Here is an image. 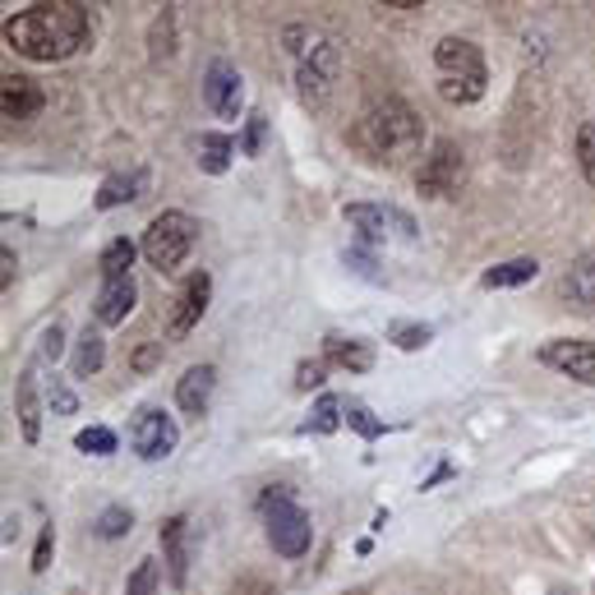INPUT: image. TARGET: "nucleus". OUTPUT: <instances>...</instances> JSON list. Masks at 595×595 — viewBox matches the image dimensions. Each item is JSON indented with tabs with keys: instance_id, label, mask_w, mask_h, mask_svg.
<instances>
[{
	"instance_id": "obj_1",
	"label": "nucleus",
	"mask_w": 595,
	"mask_h": 595,
	"mask_svg": "<svg viewBox=\"0 0 595 595\" xmlns=\"http://www.w3.org/2000/svg\"><path fill=\"white\" fill-rule=\"evenodd\" d=\"M92 38V19L83 6H28L6 19V42L14 56L51 66V60H70Z\"/></svg>"
},
{
	"instance_id": "obj_2",
	"label": "nucleus",
	"mask_w": 595,
	"mask_h": 595,
	"mask_svg": "<svg viewBox=\"0 0 595 595\" xmlns=\"http://www.w3.org/2000/svg\"><path fill=\"white\" fill-rule=\"evenodd\" d=\"M351 143L360 158L369 162H384V167H401L411 162L420 143H425V120L406 107L401 98H384V102H369L356 125H351Z\"/></svg>"
},
{
	"instance_id": "obj_3",
	"label": "nucleus",
	"mask_w": 595,
	"mask_h": 595,
	"mask_svg": "<svg viewBox=\"0 0 595 595\" xmlns=\"http://www.w3.org/2000/svg\"><path fill=\"white\" fill-rule=\"evenodd\" d=\"M434 66H438V98L453 107H472L485 98V56L476 42L466 38H444L434 47Z\"/></svg>"
},
{
	"instance_id": "obj_4",
	"label": "nucleus",
	"mask_w": 595,
	"mask_h": 595,
	"mask_svg": "<svg viewBox=\"0 0 595 595\" xmlns=\"http://www.w3.org/2000/svg\"><path fill=\"white\" fill-rule=\"evenodd\" d=\"M199 245V222L190 212H158L143 231V259L158 268V272H176L185 259H190V249Z\"/></svg>"
},
{
	"instance_id": "obj_5",
	"label": "nucleus",
	"mask_w": 595,
	"mask_h": 595,
	"mask_svg": "<svg viewBox=\"0 0 595 595\" xmlns=\"http://www.w3.org/2000/svg\"><path fill=\"white\" fill-rule=\"evenodd\" d=\"M264 526H268V545L281 554V558H300L315 541V526H309V513L291 498L287 485H272L264 494Z\"/></svg>"
},
{
	"instance_id": "obj_6",
	"label": "nucleus",
	"mask_w": 595,
	"mask_h": 595,
	"mask_svg": "<svg viewBox=\"0 0 595 595\" xmlns=\"http://www.w3.org/2000/svg\"><path fill=\"white\" fill-rule=\"evenodd\" d=\"M462 176H466L462 148L453 139H438L429 148V158L420 162V171H416V190H420V199H448V195H457Z\"/></svg>"
},
{
	"instance_id": "obj_7",
	"label": "nucleus",
	"mask_w": 595,
	"mask_h": 595,
	"mask_svg": "<svg viewBox=\"0 0 595 595\" xmlns=\"http://www.w3.org/2000/svg\"><path fill=\"white\" fill-rule=\"evenodd\" d=\"M337 70H341V51L333 38H324L319 47H309L300 56V70H296V83H300V102L305 107H324L328 92L337 83Z\"/></svg>"
},
{
	"instance_id": "obj_8",
	"label": "nucleus",
	"mask_w": 595,
	"mask_h": 595,
	"mask_svg": "<svg viewBox=\"0 0 595 595\" xmlns=\"http://www.w3.org/2000/svg\"><path fill=\"white\" fill-rule=\"evenodd\" d=\"M176 444H180L176 420L162 411V406H143V411L135 416V425H130V448L143 462H162V457L176 453Z\"/></svg>"
},
{
	"instance_id": "obj_9",
	"label": "nucleus",
	"mask_w": 595,
	"mask_h": 595,
	"mask_svg": "<svg viewBox=\"0 0 595 595\" xmlns=\"http://www.w3.org/2000/svg\"><path fill=\"white\" fill-rule=\"evenodd\" d=\"M541 365L568 374V379H577L586 388H595V341H586V337H554V341H545Z\"/></svg>"
},
{
	"instance_id": "obj_10",
	"label": "nucleus",
	"mask_w": 595,
	"mask_h": 595,
	"mask_svg": "<svg viewBox=\"0 0 595 595\" xmlns=\"http://www.w3.org/2000/svg\"><path fill=\"white\" fill-rule=\"evenodd\" d=\"M208 296H212V277H208V272L185 277V287H180L176 300H171V319H167V337H171V341H180L185 333H190V328L204 319Z\"/></svg>"
},
{
	"instance_id": "obj_11",
	"label": "nucleus",
	"mask_w": 595,
	"mask_h": 595,
	"mask_svg": "<svg viewBox=\"0 0 595 595\" xmlns=\"http://www.w3.org/2000/svg\"><path fill=\"white\" fill-rule=\"evenodd\" d=\"M341 217L356 227V231H365V236H401V240H411L416 236V222L406 212H397V208H384V204H347L341 208Z\"/></svg>"
},
{
	"instance_id": "obj_12",
	"label": "nucleus",
	"mask_w": 595,
	"mask_h": 595,
	"mask_svg": "<svg viewBox=\"0 0 595 595\" xmlns=\"http://www.w3.org/2000/svg\"><path fill=\"white\" fill-rule=\"evenodd\" d=\"M204 102L212 116L236 120L240 116V70L231 60H212L208 75H204Z\"/></svg>"
},
{
	"instance_id": "obj_13",
	"label": "nucleus",
	"mask_w": 595,
	"mask_h": 595,
	"mask_svg": "<svg viewBox=\"0 0 595 595\" xmlns=\"http://www.w3.org/2000/svg\"><path fill=\"white\" fill-rule=\"evenodd\" d=\"M47 102V92L38 79H28V75H6L0 79V111H6V120H33Z\"/></svg>"
},
{
	"instance_id": "obj_14",
	"label": "nucleus",
	"mask_w": 595,
	"mask_h": 595,
	"mask_svg": "<svg viewBox=\"0 0 595 595\" xmlns=\"http://www.w3.org/2000/svg\"><path fill=\"white\" fill-rule=\"evenodd\" d=\"M139 300V287H135V277H116V281H102V291H98V305H92V315H98L102 328H116L130 319V309Z\"/></svg>"
},
{
	"instance_id": "obj_15",
	"label": "nucleus",
	"mask_w": 595,
	"mask_h": 595,
	"mask_svg": "<svg viewBox=\"0 0 595 595\" xmlns=\"http://www.w3.org/2000/svg\"><path fill=\"white\" fill-rule=\"evenodd\" d=\"M162 554H167L171 582L185 586V577H190V522L185 517H167L162 522Z\"/></svg>"
},
{
	"instance_id": "obj_16",
	"label": "nucleus",
	"mask_w": 595,
	"mask_h": 595,
	"mask_svg": "<svg viewBox=\"0 0 595 595\" xmlns=\"http://www.w3.org/2000/svg\"><path fill=\"white\" fill-rule=\"evenodd\" d=\"M212 384H217V369L212 365H190L185 369V379L176 388V401L185 416H204L208 411V397H212Z\"/></svg>"
},
{
	"instance_id": "obj_17",
	"label": "nucleus",
	"mask_w": 595,
	"mask_h": 595,
	"mask_svg": "<svg viewBox=\"0 0 595 595\" xmlns=\"http://www.w3.org/2000/svg\"><path fill=\"white\" fill-rule=\"evenodd\" d=\"M324 360L337 365V369H351V374H365L374 365V347L360 337H324Z\"/></svg>"
},
{
	"instance_id": "obj_18",
	"label": "nucleus",
	"mask_w": 595,
	"mask_h": 595,
	"mask_svg": "<svg viewBox=\"0 0 595 595\" xmlns=\"http://www.w3.org/2000/svg\"><path fill=\"white\" fill-rule=\"evenodd\" d=\"M558 291H563V300L577 305V309H595V255H582L568 272H563Z\"/></svg>"
},
{
	"instance_id": "obj_19",
	"label": "nucleus",
	"mask_w": 595,
	"mask_h": 595,
	"mask_svg": "<svg viewBox=\"0 0 595 595\" xmlns=\"http://www.w3.org/2000/svg\"><path fill=\"white\" fill-rule=\"evenodd\" d=\"M14 401H19V429H23V438H28V444H38V438H42V401H38V374L33 369L19 374Z\"/></svg>"
},
{
	"instance_id": "obj_20",
	"label": "nucleus",
	"mask_w": 595,
	"mask_h": 595,
	"mask_svg": "<svg viewBox=\"0 0 595 595\" xmlns=\"http://www.w3.org/2000/svg\"><path fill=\"white\" fill-rule=\"evenodd\" d=\"M143 185H148V171H143V167L125 171V176H107L102 190H98V208L111 212V208H120V204H135V199L143 195Z\"/></svg>"
},
{
	"instance_id": "obj_21",
	"label": "nucleus",
	"mask_w": 595,
	"mask_h": 595,
	"mask_svg": "<svg viewBox=\"0 0 595 595\" xmlns=\"http://www.w3.org/2000/svg\"><path fill=\"white\" fill-rule=\"evenodd\" d=\"M541 277V264L536 259H508V264H498L480 277V287L485 291H508V287H526V281H536Z\"/></svg>"
},
{
	"instance_id": "obj_22",
	"label": "nucleus",
	"mask_w": 595,
	"mask_h": 595,
	"mask_svg": "<svg viewBox=\"0 0 595 595\" xmlns=\"http://www.w3.org/2000/svg\"><path fill=\"white\" fill-rule=\"evenodd\" d=\"M231 152H236V143L227 139V135H199V171H208V176H222L227 167H231Z\"/></svg>"
},
{
	"instance_id": "obj_23",
	"label": "nucleus",
	"mask_w": 595,
	"mask_h": 595,
	"mask_svg": "<svg viewBox=\"0 0 595 595\" xmlns=\"http://www.w3.org/2000/svg\"><path fill=\"white\" fill-rule=\"evenodd\" d=\"M102 360H107L102 333H98V328H83V333H79V347H75V379H88V374H98Z\"/></svg>"
},
{
	"instance_id": "obj_24",
	"label": "nucleus",
	"mask_w": 595,
	"mask_h": 595,
	"mask_svg": "<svg viewBox=\"0 0 595 595\" xmlns=\"http://www.w3.org/2000/svg\"><path fill=\"white\" fill-rule=\"evenodd\" d=\"M130 264H135V240H125V236L107 240V249H102V259H98V268H102V281H116V277H130Z\"/></svg>"
},
{
	"instance_id": "obj_25",
	"label": "nucleus",
	"mask_w": 595,
	"mask_h": 595,
	"mask_svg": "<svg viewBox=\"0 0 595 595\" xmlns=\"http://www.w3.org/2000/svg\"><path fill=\"white\" fill-rule=\"evenodd\" d=\"M75 448H79V453H92V457H111V453H116V429L88 425V429L75 434Z\"/></svg>"
},
{
	"instance_id": "obj_26",
	"label": "nucleus",
	"mask_w": 595,
	"mask_h": 595,
	"mask_svg": "<svg viewBox=\"0 0 595 595\" xmlns=\"http://www.w3.org/2000/svg\"><path fill=\"white\" fill-rule=\"evenodd\" d=\"M130 526H135V513L130 508H120V504H111L98 522H92V530H98L102 541H116V536H130Z\"/></svg>"
},
{
	"instance_id": "obj_27",
	"label": "nucleus",
	"mask_w": 595,
	"mask_h": 595,
	"mask_svg": "<svg viewBox=\"0 0 595 595\" xmlns=\"http://www.w3.org/2000/svg\"><path fill=\"white\" fill-rule=\"evenodd\" d=\"M158 577H162L158 558H139L130 582H125V595H152V591H158Z\"/></svg>"
},
{
	"instance_id": "obj_28",
	"label": "nucleus",
	"mask_w": 595,
	"mask_h": 595,
	"mask_svg": "<svg viewBox=\"0 0 595 595\" xmlns=\"http://www.w3.org/2000/svg\"><path fill=\"white\" fill-rule=\"evenodd\" d=\"M429 337H434V333H429L425 324H393V328H388V341H397L401 351H420V347H429Z\"/></svg>"
},
{
	"instance_id": "obj_29",
	"label": "nucleus",
	"mask_w": 595,
	"mask_h": 595,
	"mask_svg": "<svg viewBox=\"0 0 595 595\" xmlns=\"http://www.w3.org/2000/svg\"><path fill=\"white\" fill-rule=\"evenodd\" d=\"M337 411H347V401H341V397H319L309 429H315V434H333V429L341 425V416H337Z\"/></svg>"
},
{
	"instance_id": "obj_30",
	"label": "nucleus",
	"mask_w": 595,
	"mask_h": 595,
	"mask_svg": "<svg viewBox=\"0 0 595 595\" xmlns=\"http://www.w3.org/2000/svg\"><path fill=\"white\" fill-rule=\"evenodd\" d=\"M577 162H582V176L595 185V120H586L577 130Z\"/></svg>"
},
{
	"instance_id": "obj_31",
	"label": "nucleus",
	"mask_w": 595,
	"mask_h": 595,
	"mask_svg": "<svg viewBox=\"0 0 595 595\" xmlns=\"http://www.w3.org/2000/svg\"><path fill=\"white\" fill-rule=\"evenodd\" d=\"M264 135H268V116L255 111V116H249V125H245V139H240V152H245V158H259Z\"/></svg>"
},
{
	"instance_id": "obj_32",
	"label": "nucleus",
	"mask_w": 595,
	"mask_h": 595,
	"mask_svg": "<svg viewBox=\"0 0 595 595\" xmlns=\"http://www.w3.org/2000/svg\"><path fill=\"white\" fill-rule=\"evenodd\" d=\"M347 425H351L356 434H365V438H379V434H384V425H379V420H374V416L365 411V406H360V401H347Z\"/></svg>"
},
{
	"instance_id": "obj_33",
	"label": "nucleus",
	"mask_w": 595,
	"mask_h": 595,
	"mask_svg": "<svg viewBox=\"0 0 595 595\" xmlns=\"http://www.w3.org/2000/svg\"><path fill=\"white\" fill-rule=\"evenodd\" d=\"M171 23H176V14H171V10H162V19L152 23V60L171 56Z\"/></svg>"
},
{
	"instance_id": "obj_34",
	"label": "nucleus",
	"mask_w": 595,
	"mask_h": 595,
	"mask_svg": "<svg viewBox=\"0 0 595 595\" xmlns=\"http://www.w3.org/2000/svg\"><path fill=\"white\" fill-rule=\"evenodd\" d=\"M51 554H56V526H42L38 549H33V573H47L51 568Z\"/></svg>"
},
{
	"instance_id": "obj_35",
	"label": "nucleus",
	"mask_w": 595,
	"mask_h": 595,
	"mask_svg": "<svg viewBox=\"0 0 595 595\" xmlns=\"http://www.w3.org/2000/svg\"><path fill=\"white\" fill-rule=\"evenodd\" d=\"M296 384H300V388H319V384H324V360H305V365L296 369Z\"/></svg>"
},
{
	"instance_id": "obj_36",
	"label": "nucleus",
	"mask_w": 595,
	"mask_h": 595,
	"mask_svg": "<svg viewBox=\"0 0 595 595\" xmlns=\"http://www.w3.org/2000/svg\"><path fill=\"white\" fill-rule=\"evenodd\" d=\"M51 411H60V416H70L75 411V393L60 384V379H51Z\"/></svg>"
},
{
	"instance_id": "obj_37",
	"label": "nucleus",
	"mask_w": 595,
	"mask_h": 595,
	"mask_svg": "<svg viewBox=\"0 0 595 595\" xmlns=\"http://www.w3.org/2000/svg\"><path fill=\"white\" fill-rule=\"evenodd\" d=\"M60 347H66V328L51 324V328L42 333V356H47V360H56V356H60Z\"/></svg>"
},
{
	"instance_id": "obj_38",
	"label": "nucleus",
	"mask_w": 595,
	"mask_h": 595,
	"mask_svg": "<svg viewBox=\"0 0 595 595\" xmlns=\"http://www.w3.org/2000/svg\"><path fill=\"white\" fill-rule=\"evenodd\" d=\"M158 351H162V341H158V347H143V351L135 356V369H152V360H158Z\"/></svg>"
},
{
	"instance_id": "obj_39",
	"label": "nucleus",
	"mask_w": 595,
	"mask_h": 595,
	"mask_svg": "<svg viewBox=\"0 0 595 595\" xmlns=\"http://www.w3.org/2000/svg\"><path fill=\"white\" fill-rule=\"evenodd\" d=\"M0 264H6V287H10V277H14V249L10 245L0 249Z\"/></svg>"
},
{
	"instance_id": "obj_40",
	"label": "nucleus",
	"mask_w": 595,
	"mask_h": 595,
	"mask_svg": "<svg viewBox=\"0 0 595 595\" xmlns=\"http://www.w3.org/2000/svg\"><path fill=\"white\" fill-rule=\"evenodd\" d=\"M549 595H573V591H549Z\"/></svg>"
}]
</instances>
